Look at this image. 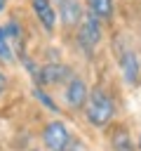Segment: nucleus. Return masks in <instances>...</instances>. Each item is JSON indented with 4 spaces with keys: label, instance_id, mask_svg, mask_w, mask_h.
I'll return each mask as SVG.
<instances>
[{
    "label": "nucleus",
    "instance_id": "obj_12",
    "mask_svg": "<svg viewBox=\"0 0 141 151\" xmlns=\"http://www.w3.org/2000/svg\"><path fill=\"white\" fill-rule=\"evenodd\" d=\"M33 94H35V99H40V101H42V104H45V106H47L49 111H59V109H56V101H52V99H49V94H47V92H45L42 87H38V85H35Z\"/></svg>",
    "mask_w": 141,
    "mask_h": 151
},
{
    "label": "nucleus",
    "instance_id": "obj_15",
    "mask_svg": "<svg viewBox=\"0 0 141 151\" xmlns=\"http://www.w3.org/2000/svg\"><path fill=\"white\" fill-rule=\"evenodd\" d=\"M136 149L141 151V134H139V142H136Z\"/></svg>",
    "mask_w": 141,
    "mask_h": 151
},
{
    "label": "nucleus",
    "instance_id": "obj_11",
    "mask_svg": "<svg viewBox=\"0 0 141 151\" xmlns=\"http://www.w3.org/2000/svg\"><path fill=\"white\" fill-rule=\"evenodd\" d=\"M9 38H7V33H5V28H0V59H5V61H12L14 57H12V50H9V42H7Z\"/></svg>",
    "mask_w": 141,
    "mask_h": 151
},
{
    "label": "nucleus",
    "instance_id": "obj_10",
    "mask_svg": "<svg viewBox=\"0 0 141 151\" xmlns=\"http://www.w3.org/2000/svg\"><path fill=\"white\" fill-rule=\"evenodd\" d=\"M85 5H87V12H92L101 21H113V17H115L113 0H85Z\"/></svg>",
    "mask_w": 141,
    "mask_h": 151
},
{
    "label": "nucleus",
    "instance_id": "obj_4",
    "mask_svg": "<svg viewBox=\"0 0 141 151\" xmlns=\"http://www.w3.org/2000/svg\"><path fill=\"white\" fill-rule=\"evenodd\" d=\"M42 142L49 151H66V146L70 144V132L61 120H52L42 130Z\"/></svg>",
    "mask_w": 141,
    "mask_h": 151
},
{
    "label": "nucleus",
    "instance_id": "obj_8",
    "mask_svg": "<svg viewBox=\"0 0 141 151\" xmlns=\"http://www.w3.org/2000/svg\"><path fill=\"white\" fill-rule=\"evenodd\" d=\"M31 7H33V12H35L38 21L42 24V28H45L47 33H52L54 26H56V12H54V7H52V0H31Z\"/></svg>",
    "mask_w": 141,
    "mask_h": 151
},
{
    "label": "nucleus",
    "instance_id": "obj_2",
    "mask_svg": "<svg viewBox=\"0 0 141 151\" xmlns=\"http://www.w3.org/2000/svg\"><path fill=\"white\" fill-rule=\"evenodd\" d=\"M115 54H118L120 76L125 78V83H127L129 87H136V85L141 83V54H139L132 45H118Z\"/></svg>",
    "mask_w": 141,
    "mask_h": 151
},
{
    "label": "nucleus",
    "instance_id": "obj_5",
    "mask_svg": "<svg viewBox=\"0 0 141 151\" xmlns=\"http://www.w3.org/2000/svg\"><path fill=\"white\" fill-rule=\"evenodd\" d=\"M87 97H89V90H87L85 80H82L80 76H70V78L66 80V90H63V99H66L68 109H73V111L85 109Z\"/></svg>",
    "mask_w": 141,
    "mask_h": 151
},
{
    "label": "nucleus",
    "instance_id": "obj_3",
    "mask_svg": "<svg viewBox=\"0 0 141 151\" xmlns=\"http://www.w3.org/2000/svg\"><path fill=\"white\" fill-rule=\"evenodd\" d=\"M75 38H78V45L85 50V54H92V52L99 47L101 38H103L101 19L94 17L92 12H85V17H82V21H80V26H78Z\"/></svg>",
    "mask_w": 141,
    "mask_h": 151
},
{
    "label": "nucleus",
    "instance_id": "obj_14",
    "mask_svg": "<svg viewBox=\"0 0 141 151\" xmlns=\"http://www.w3.org/2000/svg\"><path fill=\"white\" fill-rule=\"evenodd\" d=\"M2 87H5V76L0 73V92H2Z\"/></svg>",
    "mask_w": 141,
    "mask_h": 151
},
{
    "label": "nucleus",
    "instance_id": "obj_6",
    "mask_svg": "<svg viewBox=\"0 0 141 151\" xmlns=\"http://www.w3.org/2000/svg\"><path fill=\"white\" fill-rule=\"evenodd\" d=\"M59 7V19L66 28H78L82 17H85V7H82V0H63L56 5Z\"/></svg>",
    "mask_w": 141,
    "mask_h": 151
},
{
    "label": "nucleus",
    "instance_id": "obj_17",
    "mask_svg": "<svg viewBox=\"0 0 141 151\" xmlns=\"http://www.w3.org/2000/svg\"><path fill=\"white\" fill-rule=\"evenodd\" d=\"M59 2H63V0H56V5H59Z\"/></svg>",
    "mask_w": 141,
    "mask_h": 151
},
{
    "label": "nucleus",
    "instance_id": "obj_9",
    "mask_svg": "<svg viewBox=\"0 0 141 151\" xmlns=\"http://www.w3.org/2000/svg\"><path fill=\"white\" fill-rule=\"evenodd\" d=\"M108 139H110L113 151H139L132 134H129V130L125 125H113L110 132H108Z\"/></svg>",
    "mask_w": 141,
    "mask_h": 151
},
{
    "label": "nucleus",
    "instance_id": "obj_1",
    "mask_svg": "<svg viewBox=\"0 0 141 151\" xmlns=\"http://www.w3.org/2000/svg\"><path fill=\"white\" fill-rule=\"evenodd\" d=\"M85 118L94 127H106L115 118V101L103 87L89 90V97H87V104H85Z\"/></svg>",
    "mask_w": 141,
    "mask_h": 151
},
{
    "label": "nucleus",
    "instance_id": "obj_13",
    "mask_svg": "<svg viewBox=\"0 0 141 151\" xmlns=\"http://www.w3.org/2000/svg\"><path fill=\"white\" fill-rule=\"evenodd\" d=\"M66 151H87V146H85L80 139H70V144L66 146Z\"/></svg>",
    "mask_w": 141,
    "mask_h": 151
},
{
    "label": "nucleus",
    "instance_id": "obj_16",
    "mask_svg": "<svg viewBox=\"0 0 141 151\" xmlns=\"http://www.w3.org/2000/svg\"><path fill=\"white\" fill-rule=\"evenodd\" d=\"M0 9H5V0H0Z\"/></svg>",
    "mask_w": 141,
    "mask_h": 151
},
{
    "label": "nucleus",
    "instance_id": "obj_7",
    "mask_svg": "<svg viewBox=\"0 0 141 151\" xmlns=\"http://www.w3.org/2000/svg\"><path fill=\"white\" fill-rule=\"evenodd\" d=\"M70 76H73V73H70L68 66H63V64H47V66H42V68L38 71L35 83H38V85H59V83L68 80Z\"/></svg>",
    "mask_w": 141,
    "mask_h": 151
}]
</instances>
